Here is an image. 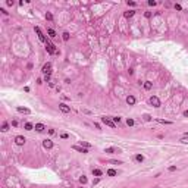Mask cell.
<instances>
[{"label":"cell","mask_w":188,"mask_h":188,"mask_svg":"<svg viewBox=\"0 0 188 188\" xmlns=\"http://www.w3.org/2000/svg\"><path fill=\"white\" fill-rule=\"evenodd\" d=\"M102 122H103L104 125L110 126V128H115V126H116V124L113 122V120H112V119H109V118H106V116H102Z\"/></svg>","instance_id":"obj_1"},{"label":"cell","mask_w":188,"mask_h":188,"mask_svg":"<svg viewBox=\"0 0 188 188\" xmlns=\"http://www.w3.org/2000/svg\"><path fill=\"white\" fill-rule=\"evenodd\" d=\"M46 50L49 52V53H50V54H56L57 53V50H56V49H54V44H52V43H46Z\"/></svg>","instance_id":"obj_2"},{"label":"cell","mask_w":188,"mask_h":188,"mask_svg":"<svg viewBox=\"0 0 188 188\" xmlns=\"http://www.w3.org/2000/svg\"><path fill=\"white\" fill-rule=\"evenodd\" d=\"M150 104H153V107H160V100H159V97L151 96V97H150Z\"/></svg>","instance_id":"obj_3"},{"label":"cell","mask_w":188,"mask_h":188,"mask_svg":"<svg viewBox=\"0 0 188 188\" xmlns=\"http://www.w3.org/2000/svg\"><path fill=\"white\" fill-rule=\"evenodd\" d=\"M35 32L38 34V38H40V40L43 41V43H47V38L44 37V34L41 32V30H40V26H35Z\"/></svg>","instance_id":"obj_4"},{"label":"cell","mask_w":188,"mask_h":188,"mask_svg":"<svg viewBox=\"0 0 188 188\" xmlns=\"http://www.w3.org/2000/svg\"><path fill=\"white\" fill-rule=\"evenodd\" d=\"M41 71L44 72V75H50V74H52V65H50V63H46V65L43 66Z\"/></svg>","instance_id":"obj_5"},{"label":"cell","mask_w":188,"mask_h":188,"mask_svg":"<svg viewBox=\"0 0 188 188\" xmlns=\"http://www.w3.org/2000/svg\"><path fill=\"white\" fill-rule=\"evenodd\" d=\"M25 137H22V135H18V137H16L15 138V143H16V144H18V146H24L25 144Z\"/></svg>","instance_id":"obj_6"},{"label":"cell","mask_w":188,"mask_h":188,"mask_svg":"<svg viewBox=\"0 0 188 188\" xmlns=\"http://www.w3.org/2000/svg\"><path fill=\"white\" fill-rule=\"evenodd\" d=\"M59 109L62 110L63 113H69V112H71V107H69V106H66L65 103H60V104H59Z\"/></svg>","instance_id":"obj_7"},{"label":"cell","mask_w":188,"mask_h":188,"mask_svg":"<svg viewBox=\"0 0 188 188\" xmlns=\"http://www.w3.org/2000/svg\"><path fill=\"white\" fill-rule=\"evenodd\" d=\"M74 150H76V151H79V153H82V154H85V153H88V150L85 147H81V146H74L72 147Z\"/></svg>","instance_id":"obj_8"},{"label":"cell","mask_w":188,"mask_h":188,"mask_svg":"<svg viewBox=\"0 0 188 188\" xmlns=\"http://www.w3.org/2000/svg\"><path fill=\"white\" fill-rule=\"evenodd\" d=\"M43 147L44 148H52L53 147V141L52 140H44L43 141Z\"/></svg>","instance_id":"obj_9"},{"label":"cell","mask_w":188,"mask_h":188,"mask_svg":"<svg viewBox=\"0 0 188 188\" xmlns=\"http://www.w3.org/2000/svg\"><path fill=\"white\" fill-rule=\"evenodd\" d=\"M104 151H106V153H120V148H118V147H107Z\"/></svg>","instance_id":"obj_10"},{"label":"cell","mask_w":188,"mask_h":188,"mask_svg":"<svg viewBox=\"0 0 188 188\" xmlns=\"http://www.w3.org/2000/svg\"><path fill=\"white\" fill-rule=\"evenodd\" d=\"M126 103H128L129 106H134V104H135V97L134 96H128V97H126Z\"/></svg>","instance_id":"obj_11"},{"label":"cell","mask_w":188,"mask_h":188,"mask_svg":"<svg viewBox=\"0 0 188 188\" xmlns=\"http://www.w3.org/2000/svg\"><path fill=\"white\" fill-rule=\"evenodd\" d=\"M16 110H18L19 113H25V115H28V113H30V109H26V107H21V106H19L18 109H16Z\"/></svg>","instance_id":"obj_12"},{"label":"cell","mask_w":188,"mask_h":188,"mask_svg":"<svg viewBox=\"0 0 188 188\" xmlns=\"http://www.w3.org/2000/svg\"><path fill=\"white\" fill-rule=\"evenodd\" d=\"M44 129H46V126H44L43 124H35V131L41 132V131H44Z\"/></svg>","instance_id":"obj_13"},{"label":"cell","mask_w":188,"mask_h":188,"mask_svg":"<svg viewBox=\"0 0 188 188\" xmlns=\"http://www.w3.org/2000/svg\"><path fill=\"white\" fill-rule=\"evenodd\" d=\"M143 87L146 88V90H151V87H153V84L150 81H146V82H143Z\"/></svg>","instance_id":"obj_14"},{"label":"cell","mask_w":188,"mask_h":188,"mask_svg":"<svg viewBox=\"0 0 188 188\" xmlns=\"http://www.w3.org/2000/svg\"><path fill=\"white\" fill-rule=\"evenodd\" d=\"M24 128H25L26 131H31V129H34V128H35V126H34V125H32L31 122H26V124L24 125Z\"/></svg>","instance_id":"obj_15"},{"label":"cell","mask_w":188,"mask_h":188,"mask_svg":"<svg viewBox=\"0 0 188 188\" xmlns=\"http://www.w3.org/2000/svg\"><path fill=\"white\" fill-rule=\"evenodd\" d=\"M47 34H49V37H52V38H54V37H56V32H54L52 28H49V30H47Z\"/></svg>","instance_id":"obj_16"},{"label":"cell","mask_w":188,"mask_h":188,"mask_svg":"<svg viewBox=\"0 0 188 188\" xmlns=\"http://www.w3.org/2000/svg\"><path fill=\"white\" fill-rule=\"evenodd\" d=\"M134 10H128V12H125L124 15H125V18H131V16H134Z\"/></svg>","instance_id":"obj_17"},{"label":"cell","mask_w":188,"mask_h":188,"mask_svg":"<svg viewBox=\"0 0 188 188\" xmlns=\"http://www.w3.org/2000/svg\"><path fill=\"white\" fill-rule=\"evenodd\" d=\"M8 129H9V124H8V122H3V125H2V131L6 132Z\"/></svg>","instance_id":"obj_18"},{"label":"cell","mask_w":188,"mask_h":188,"mask_svg":"<svg viewBox=\"0 0 188 188\" xmlns=\"http://www.w3.org/2000/svg\"><path fill=\"white\" fill-rule=\"evenodd\" d=\"M157 122L159 124H165V125H170V124H172L170 120H165V119H157Z\"/></svg>","instance_id":"obj_19"},{"label":"cell","mask_w":188,"mask_h":188,"mask_svg":"<svg viewBox=\"0 0 188 188\" xmlns=\"http://www.w3.org/2000/svg\"><path fill=\"white\" fill-rule=\"evenodd\" d=\"M93 175L94 176H100L102 175V170L100 169H93Z\"/></svg>","instance_id":"obj_20"},{"label":"cell","mask_w":188,"mask_h":188,"mask_svg":"<svg viewBox=\"0 0 188 188\" xmlns=\"http://www.w3.org/2000/svg\"><path fill=\"white\" fill-rule=\"evenodd\" d=\"M81 147H85V148H90L91 144L90 143H87V141H81Z\"/></svg>","instance_id":"obj_21"},{"label":"cell","mask_w":188,"mask_h":188,"mask_svg":"<svg viewBox=\"0 0 188 188\" xmlns=\"http://www.w3.org/2000/svg\"><path fill=\"white\" fill-rule=\"evenodd\" d=\"M107 175H109V176H116V170H115V169H109V170H107Z\"/></svg>","instance_id":"obj_22"},{"label":"cell","mask_w":188,"mask_h":188,"mask_svg":"<svg viewBox=\"0 0 188 188\" xmlns=\"http://www.w3.org/2000/svg\"><path fill=\"white\" fill-rule=\"evenodd\" d=\"M179 141L182 143V144H188V137H187V135H184V137H182Z\"/></svg>","instance_id":"obj_23"},{"label":"cell","mask_w":188,"mask_h":188,"mask_svg":"<svg viewBox=\"0 0 188 188\" xmlns=\"http://www.w3.org/2000/svg\"><path fill=\"white\" fill-rule=\"evenodd\" d=\"M135 160H137V162H143V160H144V156H141V154H137V156H135Z\"/></svg>","instance_id":"obj_24"},{"label":"cell","mask_w":188,"mask_h":188,"mask_svg":"<svg viewBox=\"0 0 188 188\" xmlns=\"http://www.w3.org/2000/svg\"><path fill=\"white\" fill-rule=\"evenodd\" d=\"M62 38H63L65 41H68V40H69V32H63V34H62Z\"/></svg>","instance_id":"obj_25"},{"label":"cell","mask_w":188,"mask_h":188,"mask_svg":"<svg viewBox=\"0 0 188 188\" xmlns=\"http://www.w3.org/2000/svg\"><path fill=\"white\" fill-rule=\"evenodd\" d=\"M87 181H88V179H87V176H84V175H82L81 178H79V182H81V184H87Z\"/></svg>","instance_id":"obj_26"},{"label":"cell","mask_w":188,"mask_h":188,"mask_svg":"<svg viewBox=\"0 0 188 188\" xmlns=\"http://www.w3.org/2000/svg\"><path fill=\"white\" fill-rule=\"evenodd\" d=\"M46 19H47V21H53V15H52L50 12H47V13H46Z\"/></svg>","instance_id":"obj_27"},{"label":"cell","mask_w":188,"mask_h":188,"mask_svg":"<svg viewBox=\"0 0 188 188\" xmlns=\"http://www.w3.org/2000/svg\"><path fill=\"white\" fill-rule=\"evenodd\" d=\"M134 124H135V122H134V119H126V125H128V126H132Z\"/></svg>","instance_id":"obj_28"},{"label":"cell","mask_w":188,"mask_h":188,"mask_svg":"<svg viewBox=\"0 0 188 188\" xmlns=\"http://www.w3.org/2000/svg\"><path fill=\"white\" fill-rule=\"evenodd\" d=\"M112 120H113L115 124H119L120 122V118H119V116H115V118H112Z\"/></svg>","instance_id":"obj_29"},{"label":"cell","mask_w":188,"mask_h":188,"mask_svg":"<svg viewBox=\"0 0 188 188\" xmlns=\"http://www.w3.org/2000/svg\"><path fill=\"white\" fill-rule=\"evenodd\" d=\"M109 162L113 165H122V162H119V160H109Z\"/></svg>","instance_id":"obj_30"},{"label":"cell","mask_w":188,"mask_h":188,"mask_svg":"<svg viewBox=\"0 0 188 188\" xmlns=\"http://www.w3.org/2000/svg\"><path fill=\"white\" fill-rule=\"evenodd\" d=\"M148 4H150V6H156L157 2H154V0H148Z\"/></svg>","instance_id":"obj_31"},{"label":"cell","mask_w":188,"mask_h":188,"mask_svg":"<svg viewBox=\"0 0 188 188\" xmlns=\"http://www.w3.org/2000/svg\"><path fill=\"white\" fill-rule=\"evenodd\" d=\"M44 81H46V82L50 81V75H44Z\"/></svg>","instance_id":"obj_32"},{"label":"cell","mask_w":188,"mask_h":188,"mask_svg":"<svg viewBox=\"0 0 188 188\" xmlns=\"http://www.w3.org/2000/svg\"><path fill=\"white\" fill-rule=\"evenodd\" d=\"M144 119L146 120H151V116L150 115H144Z\"/></svg>","instance_id":"obj_33"},{"label":"cell","mask_w":188,"mask_h":188,"mask_svg":"<svg viewBox=\"0 0 188 188\" xmlns=\"http://www.w3.org/2000/svg\"><path fill=\"white\" fill-rule=\"evenodd\" d=\"M60 137H62V138H68L69 135H68V134H66V132H62V134H60Z\"/></svg>","instance_id":"obj_34"},{"label":"cell","mask_w":188,"mask_h":188,"mask_svg":"<svg viewBox=\"0 0 188 188\" xmlns=\"http://www.w3.org/2000/svg\"><path fill=\"white\" fill-rule=\"evenodd\" d=\"M135 4H137L135 2H129V0H128V6H135Z\"/></svg>","instance_id":"obj_35"},{"label":"cell","mask_w":188,"mask_h":188,"mask_svg":"<svg viewBox=\"0 0 188 188\" xmlns=\"http://www.w3.org/2000/svg\"><path fill=\"white\" fill-rule=\"evenodd\" d=\"M6 4H8V6H12V4H13V2H12V0H8V2H6Z\"/></svg>","instance_id":"obj_36"},{"label":"cell","mask_w":188,"mask_h":188,"mask_svg":"<svg viewBox=\"0 0 188 188\" xmlns=\"http://www.w3.org/2000/svg\"><path fill=\"white\" fill-rule=\"evenodd\" d=\"M175 9H176V10H181L182 8H181V4H175Z\"/></svg>","instance_id":"obj_37"},{"label":"cell","mask_w":188,"mask_h":188,"mask_svg":"<svg viewBox=\"0 0 188 188\" xmlns=\"http://www.w3.org/2000/svg\"><path fill=\"white\" fill-rule=\"evenodd\" d=\"M144 16H146V18H150L151 13H150V12H146V13H144Z\"/></svg>","instance_id":"obj_38"},{"label":"cell","mask_w":188,"mask_h":188,"mask_svg":"<svg viewBox=\"0 0 188 188\" xmlns=\"http://www.w3.org/2000/svg\"><path fill=\"white\" fill-rule=\"evenodd\" d=\"M169 170H170V172H175L176 168H175V166H170V168H169Z\"/></svg>","instance_id":"obj_39"},{"label":"cell","mask_w":188,"mask_h":188,"mask_svg":"<svg viewBox=\"0 0 188 188\" xmlns=\"http://www.w3.org/2000/svg\"><path fill=\"white\" fill-rule=\"evenodd\" d=\"M12 126H18V122H16V120H12Z\"/></svg>","instance_id":"obj_40"},{"label":"cell","mask_w":188,"mask_h":188,"mask_svg":"<svg viewBox=\"0 0 188 188\" xmlns=\"http://www.w3.org/2000/svg\"><path fill=\"white\" fill-rule=\"evenodd\" d=\"M184 116H185V118H188V110H185V112H184Z\"/></svg>","instance_id":"obj_41"},{"label":"cell","mask_w":188,"mask_h":188,"mask_svg":"<svg viewBox=\"0 0 188 188\" xmlns=\"http://www.w3.org/2000/svg\"><path fill=\"white\" fill-rule=\"evenodd\" d=\"M153 188H160V187H153Z\"/></svg>","instance_id":"obj_42"},{"label":"cell","mask_w":188,"mask_h":188,"mask_svg":"<svg viewBox=\"0 0 188 188\" xmlns=\"http://www.w3.org/2000/svg\"><path fill=\"white\" fill-rule=\"evenodd\" d=\"M185 135H187V137H188V132H187V134H185Z\"/></svg>","instance_id":"obj_43"}]
</instances>
